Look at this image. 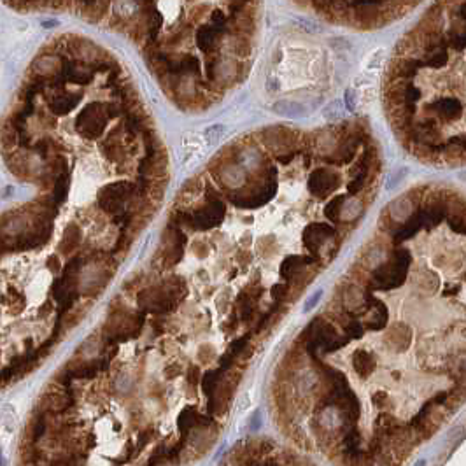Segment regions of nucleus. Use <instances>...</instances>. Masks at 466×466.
<instances>
[{"label": "nucleus", "instance_id": "nucleus-6", "mask_svg": "<svg viewBox=\"0 0 466 466\" xmlns=\"http://www.w3.org/2000/svg\"><path fill=\"white\" fill-rule=\"evenodd\" d=\"M321 297V291H317V293H314L312 297H310V300H308V303H305V310H310V308L314 307V305L317 303V300H319Z\"/></svg>", "mask_w": 466, "mask_h": 466}, {"label": "nucleus", "instance_id": "nucleus-2", "mask_svg": "<svg viewBox=\"0 0 466 466\" xmlns=\"http://www.w3.org/2000/svg\"><path fill=\"white\" fill-rule=\"evenodd\" d=\"M363 212V202L358 198H349L340 207V219L342 221H354Z\"/></svg>", "mask_w": 466, "mask_h": 466}, {"label": "nucleus", "instance_id": "nucleus-5", "mask_svg": "<svg viewBox=\"0 0 466 466\" xmlns=\"http://www.w3.org/2000/svg\"><path fill=\"white\" fill-rule=\"evenodd\" d=\"M358 100H359V96H356V93L352 91V89H349V91H347V96H345L347 107L351 109V111H354L356 105H358Z\"/></svg>", "mask_w": 466, "mask_h": 466}, {"label": "nucleus", "instance_id": "nucleus-1", "mask_svg": "<svg viewBox=\"0 0 466 466\" xmlns=\"http://www.w3.org/2000/svg\"><path fill=\"white\" fill-rule=\"evenodd\" d=\"M412 214V200L409 197H400L389 205V216L394 223H403L405 219H409Z\"/></svg>", "mask_w": 466, "mask_h": 466}, {"label": "nucleus", "instance_id": "nucleus-4", "mask_svg": "<svg viewBox=\"0 0 466 466\" xmlns=\"http://www.w3.org/2000/svg\"><path fill=\"white\" fill-rule=\"evenodd\" d=\"M375 95H377V89H375L374 86H365L361 91V96H359V100L363 102V105H370L372 102L375 100Z\"/></svg>", "mask_w": 466, "mask_h": 466}, {"label": "nucleus", "instance_id": "nucleus-3", "mask_svg": "<svg viewBox=\"0 0 466 466\" xmlns=\"http://www.w3.org/2000/svg\"><path fill=\"white\" fill-rule=\"evenodd\" d=\"M384 60H385V51L384 49H375L370 56L366 58L365 69L368 70V72H372V70H379L382 65H384Z\"/></svg>", "mask_w": 466, "mask_h": 466}]
</instances>
